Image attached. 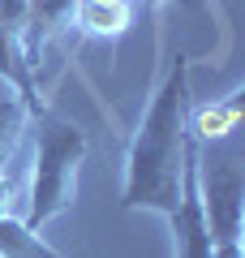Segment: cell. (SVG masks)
<instances>
[{
    "instance_id": "obj_10",
    "label": "cell",
    "mask_w": 245,
    "mask_h": 258,
    "mask_svg": "<svg viewBox=\"0 0 245 258\" xmlns=\"http://www.w3.org/2000/svg\"><path fill=\"white\" fill-rule=\"evenodd\" d=\"M163 5H198V0H163Z\"/></svg>"
},
{
    "instance_id": "obj_2",
    "label": "cell",
    "mask_w": 245,
    "mask_h": 258,
    "mask_svg": "<svg viewBox=\"0 0 245 258\" xmlns=\"http://www.w3.org/2000/svg\"><path fill=\"white\" fill-rule=\"evenodd\" d=\"M39 142H35V168H30V207L22 215L26 228H43L56 215H65L78 198V168L86 159V129L73 120L39 116Z\"/></svg>"
},
{
    "instance_id": "obj_9",
    "label": "cell",
    "mask_w": 245,
    "mask_h": 258,
    "mask_svg": "<svg viewBox=\"0 0 245 258\" xmlns=\"http://www.w3.org/2000/svg\"><path fill=\"white\" fill-rule=\"evenodd\" d=\"M236 112H241V108H236V95H228L224 103L198 112V116L190 112V134H194L198 142H224L228 129H236Z\"/></svg>"
},
{
    "instance_id": "obj_4",
    "label": "cell",
    "mask_w": 245,
    "mask_h": 258,
    "mask_svg": "<svg viewBox=\"0 0 245 258\" xmlns=\"http://www.w3.org/2000/svg\"><path fill=\"white\" fill-rule=\"evenodd\" d=\"M22 26H26V0H0V78L26 99L30 116H47L43 99L35 91V69L26 64L22 52Z\"/></svg>"
},
{
    "instance_id": "obj_1",
    "label": "cell",
    "mask_w": 245,
    "mask_h": 258,
    "mask_svg": "<svg viewBox=\"0 0 245 258\" xmlns=\"http://www.w3.org/2000/svg\"><path fill=\"white\" fill-rule=\"evenodd\" d=\"M190 56H172L159 91L151 95L142 120L125 155V211H155L163 220L176 215L181 203V168H185V142H190Z\"/></svg>"
},
{
    "instance_id": "obj_8",
    "label": "cell",
    "mask_w": 245,
    "mask_h": 258,
    "mask_svg": "<svg viewBox=\"0 0 245 258\" xmlns=\"http://www.w3.org/2000/svg\"><path fill=\"white\" fill-rule=\"evenodd\" d=\"M0 258H65L13 215H0Z\"/></svg>"
},
{
    "instance_id": "obj_7",
    "label": "cell",
    "mask_w": 245,
    "mask_h": 258,
    "mask_svg": "<svg viewBox=\"0 0 245 258\" xmlns=\"http://www.w3.org/2000/svg\"><path fill=\"white\" fill-rule=\"evenodd\" d=\"M30 120L35 116H30L26 99L0 78V176H5V168H9V159H13V151H18V142H22Z\"/></svg>"
},
{
    "instance_id": "obj_5",
    "label": "cell",
    "mask_w": 245,
    "mask_h": 258,
    "mask_svg": "<svg viewBox=\"0 0 245 258\" xmlns=\"http://www.w3.org/2000/svg\"><path fill=\"white\" fill-rule=\"evenodd\" d=\"M73 13H78V0H26V26H22V52L26 64L39 69V56L52 43L60 30L73 26Z\"/></svg>"
},
{
    "instance_id": "obj_3",
    "label": "cell",
    "mask_w": 245,
    "mask_h": 258,
    "mask_svg": "<svg viewBox=\"0 0 245 258\" xmlns=\"http://www.w3.org/2000/svg\"><path fill=\"white\" fill-rule=\"evenodd\" d=\"M198 198L211 232V258H241L245 224V172L219 142H198Z\"/></svg>"
},
{
    "instance_id": "obj_6",
    "label": "cell",
    "mask_w": 245,
    "mask_h": 258,
    "mask_svg": "<svg viewBox=\"0 0 245 258\" xmlns=\"http://www.w3.org/2000/svg\"><path fill=\"white\" fill-rule=\"evenodd\" d=\"M129 18H134V0H116V5H99V0H78L73 26H78L82 35H95V39H116V35H125Z\"/></svg>"
}]
</instances>
